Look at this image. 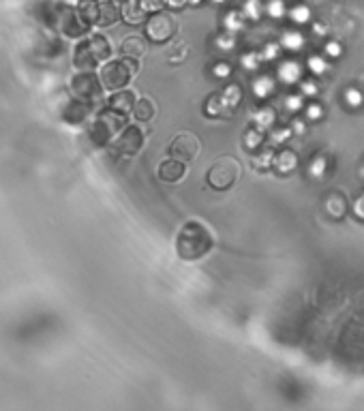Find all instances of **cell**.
Wrapping results in <instances>:
<instances>
[{
    "mask_svg": "<svg viewBox=\"0 0 364 411\" xmlns=\"http://www.w3.org/2000/svg\"><path fill=\"white\" fill-rule=\"evenodd\" d=\"M107 56H110V45H107V41L103 37L97 34V37L84 41L75 47L73 62L80 71H88L92 67H97L101 60H105Z\"/></svg>",
    "mask_w": 364,
    "mask_h": 411,
    "instance_id": "6da1fadb",
    "label": "cell"
},
{
    "mask_svg": "<svg viewBox=\"0 0 364 411\" xmlns=\"http://www.w3.org/2000/svg\"><path fill=\"white\" fill-rule=\"evenodd\" d=\"M64 9H67V4H62V2L41 0V2H37L32 6V17L37 19L41 26L49 28V30H58L62 15H64Z\"/></svg>",
    "mask_w": 364,
    "mask_h": 411,
    "instance_id": "7a4b0ae2",
    "label": "cell"
},
{
    "mask_svg": "<svg viewBox=\"0 0 364 411\" xmlns=\"http://www.w3.org/2000/svg\"><path fill=\"white\" fill-rule=\"evenodd\" d=\"M71 88L80 99L84 101H92V99H99L101 95V84L99 79L92 75V73H80L71 79Z\"/></svg>",
    "mask_w": 364,
    "mask_h": 411,
    "instance_id": "3957f363",
    "label": "cell"
},
{
    "mask_svg": "<svg viewBox=\"0 0 364 411\" xmlns=\"http://www.w3.org/2000/svg\"><path fill=\"white\" fill-rule=\"evenodd\" d=\"M101 79L107 88H122L128 79V71H126V64L122 62H114V64H107L101 73Z\"/></svg>",
    "mask_w": 364,
    "mask_h": 411,
    "instance_id": "277c9868",
    "label": "cell"
},
{
    "mask_svg": "<svg viewBox=\"0 0 364 411\" xmlns=\"http://www.w3.org/2000/svg\"><path fill=\"white\" fill-rule=\"evenodd\" d=\"M118 127H120V122H118V120H114V122H112L110 116H101V118L97 120L95 129H92L95 141H97V143H105L107 139H110V135H112L114 131H116Z\"/></svg>",
    "mask_w": 364,
    "mask_h": 411,
    "instance_id": "5b68a950",
    "label": "cell"
},
{
    "mask_svg": "<svg viewBox=\"0 0 364 411\" xmlns=\"http://www.w3.org/2000/svg\"><path fill=\"white\" fill-rule=\"evenodd\" d=\"M276 75H278V79H281L283 84L294 86L296 82H300V77H302V67H300L298 62H294V60H285L281 67H278Z\"/></svg>",
    "mask_w": 364,
    "mask_h": 411,
    "instance_id": "8992f818",
    "label": "cell"
},
{
    "mask_svg": "<svg viewBox=\"0 0 364 411\" xmlns=\"http://www.w3.org/2000/svg\"><path fill=\"white\" fill-rule=\"evenodd\" d=\"M77 15H80L86 24H95V21H99V17H101V6L97 4V0H80Z\"/></svg>",
    "mask_w": 364,
    "mask_h": 411,
    "instance_id": "52a82bcc",
    "label": "cell"
},
{
    "mask_svg": "<svg viewBox=\"0 0 364 411\" xmlns=\"http://www.w3.org/2000/svg\"><path fill=\"white\" fill-rule=\"evenodd\" d=\"M296 165H298V154L291 152V150H283V152H278L274 156V165H272V167L276 171H281V174H289Z\"/></svg>",
    "mask_w": 364,
    "mask_h": 411,
    "instance_id": "ba28073f",
    "label": "cell"
},
{
    "mask_svg": "<svg viewBox=\"0 0 364 411\" xmlns=\"http://www.w3.org/2000/svg\"><path fill=\"white\" fill-rule=\"evenodd\" d=\"M274 88H276V84L270 75H259L253 79V95L257 99H268L274 92Z\"/></svg>",
    "mask_w": 364,
    "mask_h": 411,
    "instance_id": "9c48e42d",
    "label": "cell"
},
{
    "mask_svg": "<svg viewBox=\"0 0 364 411\" xmlns=\"http://www.w3.org/2000/svg\"><path fill=\"white\" fill-rule=\"evenodd\" d=\"M253 122H255V129H259V131L266 133V131H270V129L274 127L276 116H274V112L270 110V107H261V110L255 112Z\"/></svg>",
    "mask_w": 364,
    "mask_h": 411,
    "instance_id": "30bf717a",
    "label": "cell"
},
{
    "mask_svg": "<svg viewBox=\"0 0 364 411\" xmlns=\"http://www.w3.org/2000/svg\"><path fill=\"white\" fill-rule=\"evenodd\" d=\"M281 47H285L287 52H300V49L304 47V37H302V32H298V30H287V32H283V37H281Z\"/></svg>",
    "mask_w": 364,
    "mask_h": 411,
    "instance_id": "8fae6325",
    "label": "cell"
},
{
    "mask_svg": "<svg viewBox=\"0 0 364 411\" xmlns=\"http://www.w3.org/2000/svg\"><path fill=\"white\" fill-rule=\"evenodd\" d=\"M244 19H246V15L242 11H230L223 17V26H225L227 32L234 34V32H240L242 28H244Z\"/></svg>",
    "mask_w": 364,
    "mask_h": 411,
    "instance_id": "7c38bea8",
    "label": "cell"
},
{
    "mask_svg": "<svg viewBox=\"0 0 364 411\" xmlns=\"http://www.w3.org/2000/svg\"><path fill=\"white\" fill-rule=\"evenodd\" d=\"M240 99H242V90H240V86H227V88L223 90V95H221V107H230V110H234L236 105L240 103Z\"/></svg>",
    "mask_w": 364,
    "mask_h": 411,
    "instance_id": "4fadbf2b",
    "label": "cell"
},
{
    "mask_svg": "<svg viewBox=\"0 0 364 411\" xmlns=\"http://www.w3.org/2000/svg\"><path fill=\"white\" fill-rule=\"evenodd\" d=\"M118 17V6L114 4V0H103L101 4V17H99V24H112V21H116Z\"/></svg>",
    "mask_w": 364,
    "mask_h": 411,
    "instance_id": "5bb4252c",
    "label": "cell"
},
{
    "mask_svg": "<svg viewBox=\"0 0 364 411\" xmlns=\"http://www.w3.org/2000/svg\"><path fill=\"white\" fill-rule=\"evenodd\" d=\"M110 105H112V110H116V112H126L128 107L133 105V95L131 92H116V95L110 99Z\"/></svg>",
    "mask_w": 364,
    "mask_h": 411,
    "instance_id": "9a60e30c",
    "label": "cell"
},
{
    "mask_svg": "<svg viewBox=\"0 0 364 411\" xmlns=\"http://www.w3.org/2000/svg\"><path fill=\"white\" fill-rule=\"evenodd\" d=\"M343 101H345L347 107L358 110V107L364 105V92L360 88H347L345 92H343Z\"/></svg>",
    "mask_w": 364,
    "mask_h": 411,
    "instance_id": "2e32d148",
    "label": "cell"
},
{
    "mask_svg": "<svg viewBox=\"0 0 364 411\" xmlns=\"http://www.w3.org/2000/svg\"><path fill=\"white\" fill-rule=\"evenodd\" d=\"M306 67H309V71L313 75H324L328 69H330V64H328V60L324 58V56H309V60H306Z\"/></svg>",
    "mask_w": 364,
    "mask_h": 411,
    "instance_id": "e0dca14e",
    "label": "cell"
},
{
    "mask_svg": "<svg viewBox=\"0 0 364 411\" xmlns=\"http://www.w3.org/2000/svg\"><path fill=\"white\" fill-rule=\"evenodd\" d=\"M326 169H328V158H326L324 154H317V156L309 163V176H311V178H324Z\"/></svg>",
    "mask_w": 364,
    "mask_h": 411,
    "instance_id": "ac0fdd59",
    "label": "cell"
},
{
    "mask_svg": "<svg viewBox=\"0 0 364 411\" xmlns=\"http://www.w3.org/2000/svg\"><path fill=\"white\" fill-rule=\"evenodd\" d=\"M287 15L294 24H306V21L311 19V9L306 4H296L294 9L287 11Z\"/></svg>",
    "mask_w": 364,
    "mask_h": 411,
    "instance_id": "d6986e66",
    "label": "cell"
},
{
    "mask_svg": "<svg viewBox=\"0 0 364 411\" xmlns=\"http://www.w3.org/2000/svg\"><path fill=\"white\" fill-rule=\"evenodd\" d=\"M266 13L272 19H281V17L287 15V6H285L283 0H270L268 6H266Z\"/></svg>",
    "mask_w": 364,
    "mask_h": 411,
    "instance_id": "ffe728a7",
    "label": "cell"
},
{
    "mask_svg": "<svg viewBox=\"0 0 364 411\" xmlns=\"http://www.w3.org/2000/svg\"><path fill=\"white\" fill-rule=\"evenodd\" d=\"M261 141H263V131H259V129H248V131L244 133V143H246V148L257 150V148L261 146Z\"/></svg>",
    "mask_w": 364,
    "mask_h": 411,
    "instance_id": "44dd1931",
    "label": "cell"
},
{
    "mask_svg": "<svg viewBox=\"0 0 364 411\" xmlns=\"http://www.w3.org/2000/svg\"><path fill=\"white\" fill-rule=\"evenodd\" d=\"M261 54H257V52H246V54H242V58H240V64L244 67L246 71H255V69H259V62H261Z\"/></svg>",
    "mask_w": 364,
    "mask_h": 411,
    "instance_id": "7402d4cb",
    "label": "cell"
},
{
    "mask_svg": "<svg viewBox=\"0 0 364 411\" xmlns=\"http://www.w3.org/2000/svg\"><path fill=\"white\" fill-rule=\"evenodd\" d=\"M285 110L296 114L300 110H304V95L300 92V95H287L285 97Z\"/></svg>",
    "mask_w": 364,
    "mask_h": 411,
    "instance_id": "603a6c76",
    "label": "cell"
},
{
    "mask_svg": "<svg viewBox=\"0 0 364 411\" xmlns=\"http://www.w3.org/2000/svg\"><path fill=\"white\" fill-rule=\"evenodd\" d=\"M261 2H259V0H246V2H244V9H242V13H244V15L248 17V19H259L261 17Z\"/></svg>",
    "mask_w": 364,
    "mask_h": 411,
    "instance_id": "cb8c5ba5",
    "label": "cell"
},
{
    "mask_svg": "<svg viewBox=\"0 0 364 411\" xmlns=\"http://www.w3.org/2000/svg\"><path fill=\"white\" fill-rule=\"evenodd\" d=\"M137 133H135V131H126L122 137H120V141H118V150H122V152H124V150H135V148H137Z\"/></svg>",
    "mask_w": 364,
    "mask_h": 411,
    "instance_id": "d4e9b609",
    "label": "cell"
},
{
    "mask_svg": "<svg viewBox=\"0 0 364 411\" xmlns=\"http://www.w3.org/2000/svg\"><path fill=\"white\" fill-rule=\"evenodd\" d=\"M274 152H272V150H266V152H261L259 156H257L255 158V161H253V165H255V167H259V169H266V167H272V165H274Z\"/></svg>",
    "mask_w": 364,
    "mask_h": 411,
    "instance_id": "484cf974",
    "label": "cell"
},
{
    "mask_svg": "<svg viewBox=\"0 0 364 411\" xmlns=\"http://www.w3.org/2000/svg\"><path fill=\"white\" fill-rule=\"evenodd\" d=\"M304 116H306V120L317 122L321 116H324V107H321L319 103H309V105H304Z\"/></svg>",
    "mask_w": 364,
    "mask_h": 411,
    "instance_id": "4316f807",
    "label": "cell"
},
{
    "mask_svg": "<svg viewBox=\"0 0 364 411\" xmlns=\"http://www.w3.org/2000/svg\"><path fill=\"white\" fill-rule=\"evenodd\" d=\"M141 4H133V2H128L126 6H124V17H126V21H131V24H137L139 21V17H141Z\"/></svg>",
    "mask_w": 364,
    "mask_h": 411,
    "instance_id": "83f0119b",
    "label": "cell"
},
{
    "mask_svg": "<svg viewBox=\"0 0 364 411\" xmlns=\"http://www.w3.org/2000/svg\"><path fill=\"white\" fill-rule=\"evenodd\" d=\"M300 92H302L304 97H317L319 95V86L317 82H313V79H304V82H300Z\"/></svg>",
    "mask_w": 364,
    "mask_h": 411,
    "instance_id": "f1b7e54d",
    "label": "cell"
},
{
    "mask_svg": "<svg viewBox=\"0 0 364 411\" xmlns=\"http://www.w3.org/2000/svg\"><path fill=\"white\" fill-rule=\"evenodd\" d=\"M212 73H214V77H217V79H227L232 75V64L230 62H217L212 67Z\"/></svg>",
    "mask_w": 364,
    "mask_h": 411,
    "instance_id": "f546056e",
    "label": "cell"
},
{
    "mask_svg": "<svg viewBox=\"0 0 364 411\" xmlns=\"http://www.w3.org/2000/svg\"><path fill=\"white\" fill-rule=\"evenodd\" d=\"M234 45H236V39H234L232 32L217 37V47H219V49H225V52H230V49H234Z\"/></svg>",
    "mask_w": 364,
    "mask_h": 411,
    "instance_id": "4dcf8cb0",
    "label": "cell"
},
{
    "mask_svg": "<svg viewBox=\"0 0 364 411\" xmlns=\"http://www.w3.org/2000/svg\"><path fill=\"white\" fill-rule=\"evenodd\" d=\"M278 54H281V43H268V45L263 47V52H261V58L263 60H274Z\"/></svg>",
    "mask_w": 364,
    "mask_h": 411,
    "instance_id": "1f68e13d",
    "label": "cell"
},
{
    "mask_svg": "<svg viewBox=\"0 0 364 411\" xmlns=\"http://www.w3.org/2000/svg\"><path fill=\"white\" fill-rule=\"evenodd\" d=\"M324 52L328 54V58H339V56L343 54V47H341L339 41H326Z\"/></svg>",
    "mask_w": 364,
    "mask_h": 411,
    "instance_id": "d6a6232c",
    "label": "cell"
},
{
    "mask_svg": "<svg viewBox=\"0 0 364 411\" xmlns=\"http://www.w3.org/2000/svg\"><path fill=\"white\" fill-rule=\"evenodd\" d=\"M291 133H294L291 129H278V131H272V143H274V146H276V143L281 146V143H285L289 139Z\"/></svg>",
    "mask_w": 364,
    "mask_h": 411,
    "instance_id": "836d02e7",
    "label": "cell"
},
{
    "mask_svg": "<svg viewBox=\"0 0 364 411\" xmlns=\"http://www.w3.org/2000/svg\"><path fill=\"white\" fill-rule=\"evenodd\" d=\"M150 103L148 101H141V103H137V107H135V116L137 118H146V116H150Z\"/></svg>",
    "mask_w": 364,
    "mask_h": 411,
    "instance_id": "e575fe53",
    "label": "cell"
},
{
    "mask_svg": "<svg viewBox=\"0 0 364 411\" xmlns=\"http://www.w3.org/2000/svg\"><path fill=\"white\" fill-rule=\"evenodd\" d=\"M165 2V0H139V4H141V9L144 11H154V9H159V6Z\"/></svg>",
    "mask_w": 364,
    "mask_h": 411,
    "instance_id": "d590c367",
    "label": "cell"
},
{
    "mask_svg": "<svg viewBox=\"0 0 364 411\" xmlns=\"http://www.w3.org/2000/svg\"><path fill=\"white\" fill-rule=\"evenodd\" d=\"M354 214L358 216V219H364V195L356 199V204H354Z\"/></svg>",
    "mask_w": 364,
    "mask_h": 411,
    "instance_id": "8d00e7d4",
    "label": "cell"
},
{
    "mask_svg": "<svg viewBox=\"0 0 364 411\" xmlns=\"http://www.w3.org/2000/svg\"><path fill=\"white\" fill-rule=\"evenodd\" d=\"M291 131H294V133H304V122H302V120H294V125H291Z\"/></svg>",
    "mask_w": 364,
    "mask_h": 411,
    "instance_id": "74e56055",
    "label": "cell"
},
{
    "mask_svg": "<svg viewBox=\"0 0 364 411\" xmlns=\"http://www.w3.org/2000/svg\"><path fill=\"white\" fill-rule=\"evenodd\" d=\"M184 2H187V0H165V4H169V6H176V9H178V6H182Z\"/></svg>",
    "mask_w": 364,
    "mask_h": 411,
    "instance_id": "f35d334b",
    "label": "cell"
},
{
    "mask_svg": "<svg viewBox=\"0 0 364 411\" xmlns=\"http://www.w3.org/2000/svg\"><path fill=\"white\" fill-rule=\"evenodd\" d=\"M187 2H189V4H199L202 0H187Z\"/></svg>",
    "mask_w": 364,
    "mask_h": 411,
    "instance_id": "ab89813d",
    "label": "cell"
},
{
    "mask_svg": "<svg viewBox=\"0 0 364 411\" xmlns=\"http://www.w3.org/2000/svg\"><path fill=\"white\" fill-rule=\"evenodd\" d=\"M212 2H217V4H223V2H225V0H212Z\"/></svg>",
    "mask_w": 364,
    "mask_h": 411,
    "instance_id": "60d3db41",
    "label": "cell"
}]
</instances>
